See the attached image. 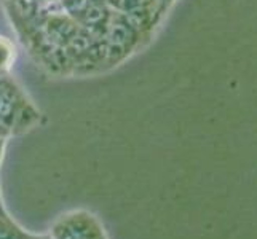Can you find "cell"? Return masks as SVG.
Returning <instances> with one entry per match:
<instances>
[{"label":"cell","instance_id":"obj_1","mask_svg":"<svg viewBox=\"0 0 257 239\" xmlns=\"http://www.w3.org/2000/svg\"><path fill=\"white\" fill-rule=\"evenodd\" d=\"M53 239H105L99 220L88 210H72L51 225Z\"/></svg>","mask_w":257,"mask_h":239},{"label":"cell","instance_id":"obj_2","mask_svg":"<svg viewBox=\"0 0 257 239\" xmlns=\"http://www.w3.org/2000/svg\"><path fill=\"white\" fill-rule=\"evenodd\" d=\"M0 239H31V234L5 212L0 215Z\"/></svg>","mask_w":257,"mask_h":239},{"label":"cell","instance_id":"obj_4","mask_svg":"<svg viewBox=\"0 0 257 239\" xmlns=\"http://www.w3.org/2000/svg\"><path fill=\"white\" fill-rule=\"evenodd\" d=\"M4 147H5V139L0 137V159H2V155H4Z\"/></svg>","mask_w":257,"mask_h":239},{"label":"cell","instance_id":"obj_5","mask_svg":"<svg viewBox=\"0 0 257 239\" xmlns=\"http://www.w3.org/2000/svg\"><path fill=\"white\" fill-rule=\"evenodd\" d=\"M5 132H7V128L4 126L2 118H0V137H4V136H5Z\"/></svg>","mask_w":257,"mask_h":239},{"label":"cell","instance_id":"obj_6","mask_svg":"<svg viewBox=\"0 0 257 239\" xmlns=\"http://www.w3.org/2000/svg\"><path fill=\"white\" fill-rule=\"evenodd\" d=\"M5 207H4V202H2V196H0V215H2V214H5Z\"/></svg>","mask_w":257,"mask_h":239},{"label":"cell","instance_id":"obj_7","mask_svg":"<svg viewBox=\"0 0 257 239\" xmlns=\"http://www.w3.org/2000/svg\"><path fill=\"white\" fill-rule=\"evenodd\" d=\"M105 239H107V237H105Z\"/></svg>","mask_w":257,"mask_h":239},{"label":"cell","instance_id":"obj_3","mask_svg":"<svg viewBox=\"0 0 257 239\" xmlns=\"http://www.w3.org/2000/svg\"><path fill=\"white\" fill-rule=\"evenodd\" d=\"M31 239H53L51 234H31Z\"/></svg>","mask_w":257,"mask_h":239}]
</instances>
